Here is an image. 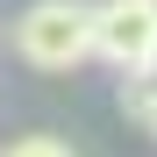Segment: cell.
<instances>
[{"mask_svg":"<svg viewBox=\"0 0 157 157\" xmlns=\"http://www.w3.org/2000/svg\"><path fill=\"white\" fill-rule=\"evenodd\" d=\"M14 57L29 71H71L93 57V0H29L14 14Z\"/></svg>","mask_w":157,"mask_h":157,"instance_id":"1","label":"cell"},{"mask_svg":"<svg viewBox=\"0 0 157 157\" xmlns=\"http://www.w3.org/2000/svg\"><path fill=\"white\" fill-rule=\"evenodd\" d=\"M157 50V14L150 0H93V57L114 71H143Z\"/></svg>","mask_w":157,"mask_h":157,"instance_id":"2","label":"cell"},{"mask_svg":"<svg viewBox=\"0 0 157 157\" xmlns=\"http://www.w3.org/2000/svg\"><path fill=\"white\" fill-rule=\"evenodd\" d=\"M121 114L143 128V136H157V71H121Z\"/></svg>","mask_w":157,"mask_h":157,"instance_id":"3","label":"cell"},{"mask_svg":"<svg viewBox=\"0 0 157 157\" xmlns=\"http://www.w3.org/2000/svg\"><path fill=\"white\" fill-rule=\"evenodd\" d=\"M0 157H71V143L64 136H14Z\"/></svg>","mask_w":157,"mask_h":157,"instance_id":"4","label":"cell"},{"mask_svg":"<svg viewBox=\"0 0 157 157\" xmlns=\"http://www.w3.org/2000/svg\"><path fill=\"white\" fill-rule=\"evenodd\" d=\"M150 71H157V50H150Z\"/></svg>","mask_w":157,"mask_h":157,"instance_id":"5","label":"cell"},{"mask_svg":"<svg viewBox=\"0 0 157 157\" xmlns=\"http://www.w3.org/2000/svg\"><path fill=\"white\" fill-rule=\"evenodd\" d=\"M150 14H157V0H150Z\"/></svg>","mask_w":157,"mask_h":157,"instance_id":"6","label":"cell"}]
</instances>
